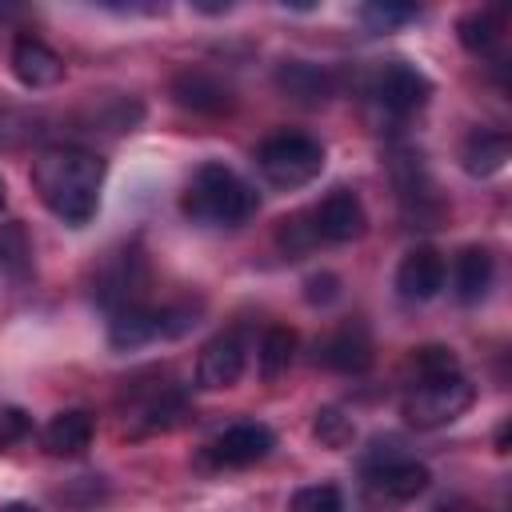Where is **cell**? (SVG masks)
Listing matches in <instances>:
<instances>
[{"instance_id": "25", "label": "cell", "mask_w": 512, "mask_h": 512, "mask_svg": "<svg viewBox=\"0 0 512 512\" xmlns=\"http://www.w3.org/2000/svg\"><path fill=\"white\" fill-rule=\"evenodd\" d=\"M312 432H316V440H320L324 448H348L352 436H356V424H352V416L340 412V408H320L316 420H312Z\"/></svg>"}, {"instance_id": "15", "label": "cell", "mask_w": 512, "mask_h": 512, "mask_svg": "<svg viewBox=\"0 0 512 512\" xmlns=\"http://www.w3.org/2000/svg\"><path fill=\"white\" fill-rule=\"evenodd\" d=\"M12 72L24 88H56L64 80V60L40 36H16L12 40Z\"/></svg>"}, {"instance_id": "8", "label": "cell", "mask_w": 512, "mask_h": 512, "mask_svg": "<svg viewBox=\"0 0 512 512\" xmlns=\"http://www.w3.org/2000/svg\"><path fill=\"white\" fill-rule=\"evenodd\" d=\"M364 484H368V492L380 500V504H408V500H416L428 484H432V472L424 468V464H416V460H408V456H372L368 460V468H364Z\"/></svg>"}, {"instance_id": "24", "label": "cell", "mask_w": 512, "mask_h": 512, "mask_svg": "<svg viewBox=\"0 0 512 512\" xmlns=\"http://www.w3.org/2000/svg\"><path fill=\"white\" fill-rule=\"evenodd\" d=\"M408 368H412L416 384H424V380L456 376V372H460V360H456V352H452L448 344H424V348H416V352L408 356Z\"/></svg>"}, {"instance_id": "1", "label": "cell", "mask_w": 512, "mask_h": 512, "mask_svg": "<svg viewBox=\"0 0 512 512\" xmlns=\"http://www.w3.org/2000/svg\"><path fill=\"white\" fill-rule=\"evenodd\" d=\"M100 184H104V160L88 148L60 144V148H44L32 160V188L40 204L72 228H84L96 216Z\"/></svg>"}, {"instance_id": "11", "label": "cell", "mask_w": 512, "mask_h": 512, "mask_svg": "<svg viewBox=\"0 0 512 512\" xmlns=\"http://www.w3.org/2000/svg\"><path fill=\"white\" fill-rule=\"evenodd\" d=\"M444 280H448V264H444V256L432 244L408 248L404 260H400V268H396V292L408 304H424V300L440 296Z\"/></svg>"}, {"instance_id": "12", "label": "cell", "mask_w": 512, "mask_h": 512, "mask_svg": "<svg viewBox=\"0 0 512 512\" xmlns=\"http://www.w3.org/2000/svg\"><path fill=\"white\" fill-rule=\"evenodd\" d=\"M372 360H376V352H372V336L364 324H340L336 332L316 340V364L328 372L356 376V372H368Z\"/></svg>"}, {"instance_id": "28", "label": "cell", "mask_w": 512, "mask_h": 512, "mask_svg": "<svg viewBox=\"0 0 512 512\" xmlns=\"http://www.w3.org/2000/svg\"><path fill=\"white\" fill-rule=\"evenodd\" d=\"M192 8H196V12H208V16H224L232 4H228V0H224V4H204V0H192Z\"/></svg>"}, {"instance_id": "19", "label": "cell", "mask_w": 512, "mask_h": 512, "mask_svg": "<svg viewBox=\"0 0 512 512\" xmlns=\"http://www.w3.org/2000/svg\"><path fill=\"white\" fill-rule=\"evenodd\" d=\"M492 276H496V260H492V252H488V248H480V244L460 248L456 264H452L456 300H464V304L484 300V296H488V288H492Z\"/></svg>"}, {"instance_id": "13", "label": "cell", "mask_w": 512, "mask_h": 512, "mask_svg": "<svg viewBox=\"0 0 512 512\" xmlns=\"http://www.w3.org/2000/svg\"><path fill=\"white\" fill-rule=\"evenodd\" d=\"M240 372H244V344L236 332H220L200 348V360H196V384L200 388H208V392L232 388L240 380Z\"/></svg>"}, {"instance_id": "10", "label": "cell", "mask_w": 512, "mask_h": 512, "mask_svg": "<svg viewBox=\"0 0 512 512\" xmlns=\"http://www.w3.org/2000/svg\"><path fill=\"white\" fill-rule=\"evenodd\" d=\"M272 448H276V432H272L268 424H260V420H240V424L224 428V432L208 444V456H212V464H220V468H252V464H260Z\"/></svg>"}, {"instance_id": "20", "label": "cell", "mask_w": 512, "mask_h": 512, "mask_svg": "<svg viewBox=\"0 0 512 512\" xmlns=\"http://www.w3.org/2000/svg\"><path fill=\"white\" fill-rule=\"evenodd\" d=\"M508 152H512L508 132H500V128H476V132H468V140L460 148V164H464L468 176H496L508 164Z\"/></svg>"}, {"instance_id": "21", "label": "cell", "mask_w": 512, "mask_h": 512, "mask_svg": "<svg viewBox=\"0 0 512 512\" xmlns=\"http://www.w3.org/2000/svg\"><path fill=\"white\" fill-rule=\"evenodd\" d=\"M456 36H460V44H464L472 56H488V52L500 44V36H504V20H500V12H492V8H476V12L460 16Z\"/></svg>"}, {"instance_id": "17", "label": "cell", "mask_w": 512, "mask_h": 512, "mask_svg": "<svg viewBox=\"0 0 512 512\" xmlns=\"http://www.w3.org/2000/svg\"><path fill=\"white\" fill-rule=\"evenodd\" d=\"M92 432H96L92 412H84V408H64V412H56V416L44 424L40 444H44L52 456H84L88 444H92Z\"/></svg>"}, {"instance_id": "14", "label": "cell", "mask_w": 512, "mask_h": 512, "mask_svg": "<svg viewBox=\"0 0 512 512\" xmlns=\"http://www.w3.org/2000/svg\"><path fill=\"white\" fill-rule=\"evenodd\" d=\"M172 96L180 108H192L200 116H224L232 108V88L212 76L208 68H184L172 76Z\"/></svg>"}, {"instance_id": "16", "label": "cell", "mask_w": 512, "mask_h": 512, "mask_svg": "<svg viewBox=\"0 0 512 512\" xmlns=\"http://www.w3.org/2000/svg\"><path fill=\"white\" fill-rule=\"evenodd\" d=\"M188 404L176 388L160 384V388H148L144 396L132 400V412H128V436H148V432H168L184 420Z\"/></svg>"}, {"instance_id": "3", "label": "cell", "mask_w": 512, "mask_h": 512, "mask_svg": "<svg viewBox=\"0 0 512 512\" xmlns=\"http://www.w3.org/2000/svg\"><path fill=\"white\" fill-rule=\"evenodd\" d=\"M256 168L272 188H304L324 172V144L308 132H276L260 140L256 148Z\"/></svg>"}, {"instance_id": "22", "label": "cell", "mask_w": 512, "mask_h": 512, "mask_svg": "<svg viewBox=\"0 0 512 512\" xmlns=\"http://www.w3.org/2000/svg\"><path fill=\"white\" fill-rule=\"evenodd\" d=\"M316 244H320V236H316L312 212H296V216H288V220L276 224V248H280L284 256L300 260V256H308Z\"/></svg>"}, {"instance_id": "2", "label": "cell", "mask_w": 512, "mask_h": 512, "mask_svg": "<svg viewBox=\"0 0 512 512\" xmlns=\"http://www.w3.org/2000/svg\"><path fill=\"white\" fill-rule=\"evenodd\" d=\"M180 212L204 228H236L256 212V192L224 164H200L184 184Z\"/></svg>"}, {"instance_id": "4", "label": "cell", "mask_w": 512, "mask_h": 512, "mask_svg": "<svg viewBox=\"0 0 512 512\" xmlns=\"http://www.w3.org/2000/svg\"><path fill=\"white\" fill-rule=\"evenodd\" d=\"M476 400V388L464 372L456 376H444V380H424V384H412V392L404 396L400 412L412 428L420 432H432V428H444L452 420H460Z\"/></svg>"}, {"instance_id": "18", "label": "cell", "mask_w": 512, "mask_h": 512, "mask_svg": "<svg viewBox=\"0 0 512 512\" xmlns=\"http://www.w3.org/2000/svg\"><path fill=\"white\" fill-rule=\"evenodd\" d=\"M276 84L284 96H292L296 104H324L336 92V80L328 68L308 64V60H284L276 68Z\"/></svg>"}, {"instance_id": "29", "label": "cell", "mask_w": 512, "mask_h": 512, "mask_svg": "<svg viewBox=\"0 0 512 512\" xmlns=\"http://www.w3.org/2000/svg\"><path fill=\"white\" fill-rule=\"evenodd\" d=\"M0 512H40V508H32L24 500H12V504H0Z\"/></svg>"}, {"instance_id": "7", "label": "cell", "mask_w": 512, "mask_h": 512, "mask_svg": "<svg viewBox=\"0 0 512 512\" xmlns=\"http://www.w3.org/2000/svg\"><path fill=\"white\" fill-rule=\"evenodd\" d=\"M92 292H96V304L108 308V312L140 304V292H144V260H140V252L136 248L108 252L100 260V268H96Z\"/></svg>"}, {"instance_id": "31", "label": "cell", "mask_w": 512, "mask_h": 512, "mask_svg": "<svg viewBox=\"0 0 512 512\" xmlns=\"http://www.w3.org/2000/svg\"><path fill=\"white\" fill-rule=\"evenodd\" d=\"M4 200H8V188H4V180H0V208H4Z\"/></svg>"}, {"instance_id": "27", "label": "cell", "mask_w": 512, "mask_h": 512, "mask_svg": "<svg viewBox=\"0 0 512 512\" xmlns=\"http://www.w3.org/2000/svg\"><path fill=\"white\" fill-rule=\"evenodd\" d=\"M420 16V8H412V4H364L360 8V20L372 28V32H392V28H400V24H408V20H416Z\"/></svg>"}, {"instance_id": "5", "label": "cell", "mask_w": 512, "mask_h": 512, "mask_svg": "<svg viewBox=\"0 0 512 512\" xmlns=\"http://www.w3.org/2000/svg\"><path fill=\"white\" fill-rule=\"evenodd\" d=\"M188 328H196V308L188 304H172V308H148V304H132L112 312L108 320V344L116 352H132L144 348L160 336H184Z\"/></svg>"}, {"instance_id": "9", "label": "cell", "mask_w": 512, "mask_h": 512, "mask_svg": "<svg viewBox=\"0 0 512 512\" xmlns=\"http://www.w3.org/2000/svg\"><path fill=\"white\" fill-rule=\"evenodd\" d=\"M312 224H316V236L328 240V244L360 240L364 228H368V212H364L360 192H352V188H332V192L312 208Z\"/></svg>"}, {"instance_id": "23", "label": "cell", "mask_w": 512, "mask_h": 512, "mask_svg": "<svg viewBox=\"0 0 512 512\" xmlns=\"http://www.w3.org/2000/svg\"><path fill=\"white\" fill-rule=\"evenodd\" d=\"M296 356V332L288 324H272L260 336V372L264 376H280Z\"/></svg>"}, {"instance_id": "6", "label": "cell", "mask_w": 512, "mask_h": 512, "mask_svg": "<svg viewBox=\"0 0 512 512\" xmlns=\"http://www.w3.org/2000/svg\"><path fill=\"white\" fill-rule=\"evenodd\" d=\"M364 92H368V100H372L384 116H412V112H420V108L428 104L432 80H428L420 68L404 64V60H388V64H376V68L368 72Z\"/></svg>"}, {"instance_id": "26", "label": "cell", "mask_w": 512, "mask_h": 512, "mask_svg": "<svg viewBox=\"0 0 512 512\" xmlns=\"http://www.w3.org/2000/svg\"><path fill=\"white\" fill-rule=\"evenodd\" d=\"M288 512H344V496L336 484H308L292 492Z\"/></svg>"}, {"instance_id": "30", "label": "cell", "mask_w": 512, "mask_h": 512, "mask_svg": "<svg viewBox=\"0 0 512 512\" xmlns=\"http://www.w3.org/2000/svg\"><path fill=\"white\" fill-rule=\"evenodd\" d=\"M496 452H508V424L496 432Z\"/></svg>"}, {"instance_id": "32", "label": "cell", "mask_w": 512, "mask_h": 512, "mask_svg": "<svg viewBox=\"0 0 512 512\" xmlns=\"http://www.w3.org/2000/svg\"><path fill=\"white\" fill-rule=\"evenodd\" d=\"M440 512H468V508H440Z\"/></svg>"}]
</instances>
